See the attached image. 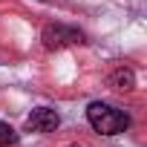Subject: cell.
Returning a JSON list of instances; mask_svg holds the SVG:
<instances>
[{"label": "cell", "mask_w": 147, "mask_h": 147, "mask_svg": "<svg viewBox=\"0 0 147 147\" xmlns=\"http://www.w3.org/2000/svg\"><path fill=\"white\" fill-rule=\"evenodd\" d=\"M87 121L101 136H118V133H124L130 127V115L124 110H118V107L104 104V101H92L87 107Z\"/></svg>", "instance_id": "cell-1"}, {"label": "cell", "mask_w": 147, "mask_h": 147, "mask_svg": "<svg viewBox=\"0 0 147 147\" xmlns=\"http://www.w3.org/2000/svg\"><path fill=\"white\" fill-rule=\"evenodd\" d=\"M40 40L46 49H63L72 43H84V32L75 26H63V23H49L40 32Z\"/></svg>", "instance_id": "cell-2"}, {"label": "cell", "mask_w": 147, "mask_h": 147, "mask_svg": "<svg viewBox=\"0 0 147 147\" xmlns=\"http://www.w3.org/2000/svg\"><path fill=\"white\" fill-rule=\"evenodd\" d=\"M58 124H61V118H58V113L49 110V107H38V110H32V115L26 118V127L35 130V133H52Z\"/></svg>", "instance_id": "cell-3"}, {"label": "cell", "mask_w": 147, "mask_h": 147, "mask_svg": "<svg viewBox=\"0 0 147 147\" xmlns=\"http://www.w3.org/2000/svg\"><path fill=\"white\" fill-rule=\"evenodd\" d=\"M110 87L118 90V92L133 90V87H136V75H133V69H130V66H118V69H113V75H110Z\"/></svg>", "instance_id": "cell-4"}, {"label": "cell", "mask_w": 147, "mask_h": 147, "mask_svg": "<svg viewBox=\"0 0 147 147\" xmlns=\"http://www.w3.org/2000/svg\"><path fill=\"white\" fill-rule=\"evenodd\" d=\"M9 144H18V133L6 121H0V147H9Z\"/></svg>", "instance_id": "cell-5"}]
</instances>
